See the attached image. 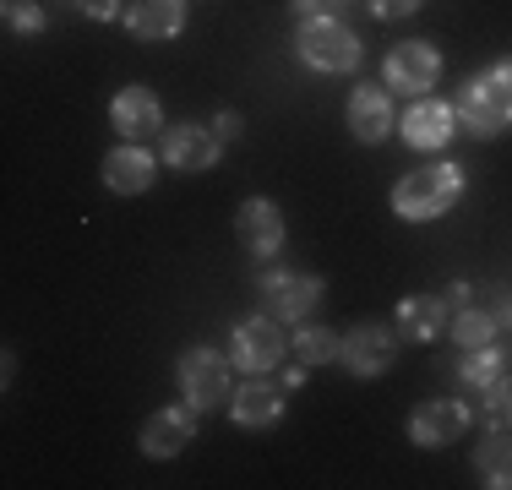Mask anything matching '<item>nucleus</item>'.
I'll use <instances>...</instances> for the list:
<instances>
[{
	"label": "nucleus",
	"mask_w": 512,
	"mask_h": 490,
	"mask_svg": "<svg viewBox=\"0 0 512 490\" xmlns=\"http://www.w3.org/2000/svg\"><path fill=\"white\" fill-rule=\"evenodd\" d=\"M180 387H186V403L197 414L218 409V403L235 398V387H229V365L218 360L213 349H186L180 354Z\"/></svg>",
	"instance_id": "20e7f679"
},
{
	"label": "nucleus",
	"mask_w": 512,
	"mask_h": 490,
	"mask_svg": "<svg viewBox=\"0 0 512 490\" xmlns=\"http://www.w3.org/2000/svg\"><path fill=\"white\" fill-rule=\"evenodd\" d=\"M295 55L311 71H355L360 66V39L338 17H311L295 33Z\"/></svg>",
	"instance_id": "7ed1b4c3"
},
{
	"label": "nucleus",
	"mask_w": 512,
	"mask_h": 490,
	"mask_svg": "<svg viewBox=\"0 0 512 490\" xmlns=\"http://www.w3.org/2000/svg\"><path fill=\"white\" fill-rule=\"evenodd\" d=\"M463 196V169L458 164H425L414 175L398 180L393 191V213L409 218V224H425V218H442Z\"/></svg>",
	"instance_id": "f257e3e1"
},
{
	"label": "nucleus",
	"mask_w": 512,
	"mask_h": 490,
	"mask_svg": "<svg viewBox=\"0 0 512 490\" xmlns=\"http://www.w3.org/2000/svg\"><path fill=\"white\" fill-rule=\"evenodd\" d=\"M235 229H240V245H246L251 256H273L278 245H284V218H278V207L267 202V196H251V202L240 207Z\"/></svg>",
	"instance_id": "4468645a"
},
{
	"label": "nucleus",
	"mask_w": 512,
	"mask_h": 490,
	"mask_svg": "<svg viewBox=\"0 0 512 490\" xmlns=\"http://www.w3.org/2000/svg\"><path fill=\"white\" fill-rule=\"evenodd\" d=\"M218 153H224V142H218L207 126H175V131H164V164L169 169H213Z\"/></svg>",
	"instance_id": "ddd939ff"
},
{
	"label": "nucleus",
	"mask_w": 512,
	"mask_h": 490,
	"mask_svg": "<svg viewBox=\"0 0 512 490\" xmlns=\"http://www.w3.org/2000/svg\"><path fill=\"white\" fill-rule=\"evenodd\" d=\"M474 469L485 474V485L512 490V436H507V425H496V436L480 441V452H474Z\"/></svg>",
	"instance_id": "aec40b11"
},
{
	"label": "nucleus",
	"mask_w": 512,
	"mask_h": 490,
	"mask_svg": "<svg viewBox=\"0 0 512 490\" xmlns=\"http://www.w3.org/2000/svg\"><path fill=\"white\" fill-rule=\"evenodd\" d=\"M436 77H442V55L425 39H409L387 55V88H398V93H425V88H436Z\"/></svg>",
	"instance_id": "423d86ee"
},
{
	"label": "nucleus",
	"mask_w": 512,
	"mask_h": 490,
	"mask_svg": "<svg viewBox=\"0 0 512 490\" xmlns=\"http://www.w3.org/2000/svg\"><path fill=\"white\" fill-rule=\"evenodd\" d=\"M365 6H371L376 17H409V11L420 6V0H365Z\"/></svg>",
	"instance_id": "cd10ccee"
},
{
	"label": "nucleus",
	"mask_w": 512,
	"mask_h": 490,
	"mask_svg": "<svg viewBox=\"0 0 512 490\" xmlns=\"http://www.w3.org/2000/svg\"><path fill=\"white\" fill-rule=\"evenodd\" d=\"M338 360H344L355 376L387 371V365H393V333H387V327H376V322L349 327V333H344V354H338Z\"/></svg>",
	"instance_id": "9d476101"
},
{
	"label": "nucleus",
	"mask_w": 512,
	"mask_h": 490,
	"mask_svg": "<svg viewBox=\"0 0 512 490\" xmlns=\"http://www.w3.org/2000/svg\"><path fill=\"white\" fill-rule=\"evenodd\" d=\"M213 137H218V142H235V137H240V115H235V109H224V115L213 120Z\"/></svg>",
	"instance_id": "c756f323"
},
{
	"label": "nucleus",
	"mask_w": 512,
	"mask_h": 490,
	"mask_svg": "<svg viewBox=\"0 0 512 490\" xmlns=\"http://www.w3.org/2000/svg\"><path fill=\"white\" fill-rule=\"evenodd\" d=\"M458 376H463V387H469V392H491L507 376V360L491 349V343H485V349H463Z\"/></svg>",
	"instance_id": "412c9836"
},
{
	"label": "nucleus",
	"mask_w": 512,
	"mask_h": 490,
	"mask_svg": "<svg viewBox=\"0 0 512 490\" xmlns=\"http://www.w3.org/2000/svg\"><path fill=\"white\" fill-rule=\"evenodd\" d=\"M469 431V409H463L458 398H442V403H420L409 420V436L420 441V447H447V441H458Z\"/></svg>",
	"instance_id": "6e6552de"
},
{
	"label": "nucleus",
	"mask_w": 512,
	"mask_h": 490,
	"mask_svg": "<svg viewBox=\"0 0 512 490\" xmlns=\"http://www.w3.org/2000/svg\"><path fill=\"white\" fill-rule=\"evenodd\" d=\"M284 333H278V316H251V322L235 327V365L246 376H262L284 360Z\"/></svg>",
	"instance_id": "39448f33"
},
{
	"label": "nucleus",
	"mask_w": 512,
	"mask_h": 490,
	"mask_svg": "<svg viewBox=\"0 0 512 490\" xmlns=\"http://www.w3.org/2000/svg\"><path fill=\"white\" fill-rule=\"evenodd\" d=\"M126 28L137 33V39H175V33L186 28V0H131Z\"/></svg>",
	"instance_id": "dca6fc26"
},
{
	"label": "nucleus",
	"mask_w": 512,
	"mask_h": 490,
	"mask_svg": "<svg viewBox=\"0 0 512 490\" xmlns=\"http://www.w3.org/2000/svg\"><path fill=\"white\" fill-rule=\"evenodd\" d=\"M6 28L11 33H44V11L28 0H6Z\"/></svg>",
	"instance_id": "393cba45"
},
{
	"label": "nucleus",
	"mask_w": 512,
	"mask_h": 490,
	"mask_svg": "<svg viewBox=\"0 0 512 490\" xmlns=\"http://www.w3.org/2000/svg\"><path fill=\"white\" fill-rule=\"evenodd\" d=\"M104 186L120 191V196H137L153 186V153L148 147H115L104 158Z\"/></svg>",
	"instance_id": "f3484780"
},
{
	"label": "nucleus",
	"mask_w": 512,
	"mask_h": 490,
	"mask_svg": "<svg viewBox=\"0 0 512 490\" xmlns=\"http://www.w3.org/2000/svg\"><path fill=\"white\" fill-rule=\"evenodd\" d=\"M491 338H496L491 311H474V305H463V316L453 322V343H458V349H485Z\"/></svg>",
	"instance_id": "5701e85b"
},
{
	"label": "nucleus",
	"mask_w": 512,
	"mask_h": 490,
	"mask_svg": "<svg viewBox=\"0 0 512 490\" xmlns=\"http://www.w3.org/2000/svg\"><path fill=\"white\" fill-rule=\"evenodd\" d=\"M77 11H88L93 22H115L120 17V0H71Z\"/></svg>",
	"instance_id": "a878e982"
},
{
	"label": "nucleus",
	"mask_w": 512,
	"mask_h": 490,
	"mask_svg": "<svg viewBox=\"0 0 512 490\" xmlns=\"http://www.w3.org/2000/svg\"><path fill=\"white\" fill-rule=\"evenodd\" d=\"M491 322L496 327H512V294L507 289H491Z\"/></svg>",
	"instance_id": "bb28decb"
},
{
	"label": "nucleus",
	"mask_w": 512,
	"mask_h": 490,
	"mask_svg": "<svg viewBox=\"0 0 512 490\" xmlns=\"http://www.w3.org/2000/svg\"><path fill=\"white\" fill-rule=\"evenodd\" d=\"M485 420H491V425H512V371L485 392Z\"/></svg>",
	"instance_id": "b1692460"
},
{
	"label": "nucleus",
	"mask_w": 512,
	"mask_h": 490,
	"mask_svg": "<svg viewBox=\"0 0 512 490\" xmlns=\"http://www.w3.org/2000/svg\"><path fill=\"white\" fill-rule=\"evenodd\" d=\"M442 327H447V300H436V294H409L398 305V333L409 343H431Z\"/></svg>",
	"instance_id": "a211bd4d"
},
{
	"label": "nucleus",
	"mask_w": 512,
	"mask_h": 490,
	"mask_svg": "<svg viewBox=\"0 0 512 490\" xmlns=\"http://www.w3.org/2000/svg\"><path fill=\"white\" fill-rule=\"evenodd\" d=\"M458 115L469 120V131H480V137H496L502 126H512V60L485 66L480 77L463 88Z\"/></svg>",
	"instance_id": "f03ea898"
},
{
	"label": "nucleus",
	"mask_w": 512,
	"mask_h": 490,
	"mask_svg": "<svg viewBox=\"0 0 512 490\" xmlns=\"http://www.w3.org/2000/svg\"><path fill=\"white\" fill-rule=\"evenodd\" d=\"M197 436V409H158L148 425H142V452H148V458H175L180 447H186V441Z\"/></svg>",
	"instance_id": "f8f14e48"
},
{
	"label": "nucleus",
	"mask_w": 512,
	"mask_h": 490,
	"mask_svg": "<svg viewBox=\"0 0 512 490\" xmlns=\"http://www.w3.org/2000/svg\"><path fill=\"white\" fill-rule=\"evenodd\" d=\"M289 6H295V17H300V22H311V17H338V11L327 6V0H289Z\"/></svg>",
	"instance_id": "c85d7f7f"
},
{
	"label": "nucleus",
	"mask_w": 512,
	"mask_h": 490,
	"mask_svg": "<svg viewBox=\"0 0 512 490\" xmlns=\"http://www.w3.org/2000/svg\"><path fill=\"white\" fill-rule=\"evenodd\" d=\"M316 300H322V278H311V273H262V305L278 316V322L306 316Z\"/></svg>",
	"instance_id": "0eeeda50"
},
{
	"label": "nucleus",
	"mask_w": 512,
	"mask_h": 490,
	"mask_svg": "<svg viewBox=\"0 0 512 490\" xmlns=\"http://www.w3.org/2000/svg\"><path fill=\"white\" fill-rule=\"evenodd\" d=\"M344 354V338L327 333V327H306V333H295V360L300 365H327Z\"/></svg>",
	"instance_id": "4be33fe9"
},
{
	"label": "nucleus",
	"mask_w": 512,
	"mask_h": 490,
	"mask_svg": "<svg viewBox=\"0 0 512 490\" xmlns=\"http://www.w3.org/2000/svg\"><path fill=\"white\" fill-rule=\"evenodd\" d=\"M453 120H458V109L436 104V98H414L404 115V142L420 147V153H436V147L453 142Z\"/></svg>",
	"instance_id": "1a4fd4ad"
},
{
	"label": "nucleus",
	"mask_w": 512,
	"mask_h": 490,
	"mask_svg": "<svg viewBox=\"0 0 512 490\" xmlns=\"http://www.w3.org/2000/svg\"><path fill=\"white\" fill-rule=\"evenodd\" d=\"M109 120H115V131L120 137H131V142H142V137H153L158 131V98L148 88H120L115 93V104H109Z\"/></svg>",
	"instance_id": "2eb2a0df"
},
{
	"label": "nucleus",
	"mask_w": 512,
	"mask_h": 490,
	"mask_svg": "<svg viewBox=\"0 0 512 490\" xmlns=\"http://www.w3.org/2000/svg\"><path fill=\"white\" fill-rule=\"evenodd\" d=\"M349 131L360 142H382L393 131V109H387L382 88H355V98H349Z\"/></svg>",
	"instance_id": "6ab92c4d"
},
{
	"label": "nucleus",
	"mask_w": 512,
	"mask_h": 490,
	"mask_svg": "<svg viewBox=\"0 0 512 490\" xmlns=\"http://www.w3.org/2000/svg\"><path fill=\"white\" fill-rule=\"evenodd\" d=\"M229 414H235V425H246V431H267V425H278V414H284V387L251 376L246 387H235Z\"/></svg>",
	"instance_id": "9b49d317"
}]
</instances>
